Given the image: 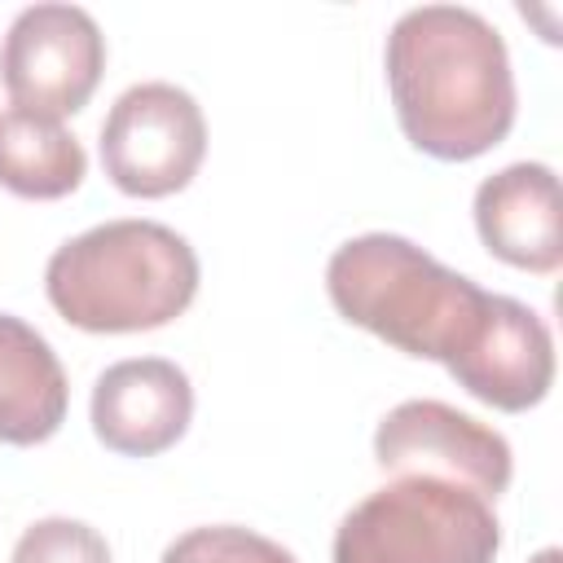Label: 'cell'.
Masks as SVG:
<instances>
[{
  "label": "cell",
  "instance_id": "6da1fadb",
  "mask_svg": "<svg viewBox=\"0 0 563 563\" xmlns=\"http://www.w3.org/2000/svg\"><path fill=\"white\" fill-rule=\"evenodd\" d=\"M383 66L400 132L440 163L488 154L515 123L506 40L466 4L405 9L387 31Z\"/></svg>",
  "mask_w": 563,
  "mask_h": 563
},
{
  "label": "cell",
  "instance_id": "7a4b0ae2",
  "mask_svg": "<svg viewBox=\"0 0 563 563\" xmlns=\"http://www.w3.org/2000/svg\"><path fill=\"white\" fill-rule=\"evenodd\" d=\"M325 290L343 321L444 369L471 352L493 312V290L444 268L400 233L347 238L325 264Z\"/></svg>",
  "mask_w": 563,
  "mask_h": 563
},
{
  "label": "cell",
  "instance_id": "3957f363",
  "mask_svg": "<svg viewBox=\"0 0 563 563\" xmlns=\"http://www.w3.org/2000/svg\"><path fill=\"white\" fill-rule=\"evenodd\" d=\"M44 290L57 317L75 330H158L194 303L198 255L158 220H106L66 238L48 255Z\"/></svg>",
  "mask_w": 563,
  "mask_h": 563
},
{
  "label": "cell",
  "instance_id": "277c9868",
  "mask_svg": "<svg viewBox=\"0 0 563 563\" xmlns=\"http://www.w3.org/2000/svg\"><path fill=\"white\" fill-rule=\"evenodd\" d=\"M501 523L471 488L396 475L334 528V563H493Z\"/></svg>",
  "mask_w": 563,
  "mask_h": 563
},
{
  "label": "cell",
  "instance_id": "5b68a950",
  "mask_svg": "<svg viewBox=\"0 0 563 563\" xmlns=\"http://www.w3.org/2000/svg\"><path fill=\"white\" fill-rule=\"evenodd\" d=\"M207 158V119L202 106L167 84H132L119 92L101 123V167L114 189L132 198L180 194Z\"/></svg>",
  "mask_w": 563,
  "mask_h": 563
},
{
  "label": "cell",
  "instance_id": "8992f818",
  "mask_svg": "<svg viewBox=\"0 0 563 563\" xmlns=\"http://www.w3.org/2000/svg\"><path fill=\"white\" fill-rule=\"evenodd\" d=\"M106 70V35L79 4H26L0 44V84L13 106L62 119L88 106Z\"/></svg>",
  "mask_w": 563,
  "mask_h": 563
},
{
  "label": "cell",
  "instance_id": "52a82bcc",
  "mask_svg": "<svg viewBox=\"0 0 563 563\" xmlns=\"http://www.w3.org/2000/svg\"><path fill=\"white\" fill-rule=\"evenodd\" d=\"M374 462L387 475L444 479L484 501H497L515 475L506 435L444 400H400L387 409L374 431Z\"/></svg>",
  "mask_w": 563,
  "mask_h": 563
},
{
  "label": "cell",
  "instance_id": "ba28073f",
  "mask_svg": "<svg viewBox=\"0 0 563 563\" xmlns=\"http://www.w3.org/2000/svg\"><path fill=\"white\" fill-rule=\"evenodd\" d=\"M88 418L97 440L110 453L154 457L189 431V418H194L189 374L163 356L114 361L92 383Z\"/></svg>",
  "mask_w": 563,
  "mask_h": 563
},
{
  "label": "cell",
  "instance_id": "9c48e42d",
  "mask_svg": "<svg viewBox=\"0 0 563 563\" xmlns=\"http://www.w3.org/2000/svg\"><path fill=\"white\" fill-rule=\"evenodd\" d=\"M449 374L475 400L501 413H523L541 405L545 391L554 387V334L528 303L510 295H493V312L479 339Z\"/></svg>",
  "mask_w": 563,
  "mask_h": 563
},
{
  "label": "cell",
  "instance_id": "30bf717a",
  "mask_svg": "<svg viewBox=\"0 0 563 563\" xmlns=\"http://www.w3.org/2000/svg\"><path fill=\"white\" fill-rule=\"evenodd\" d=\"M479 242L510 268L554 273L563 264L559 176L545 163H510L475 189Z\"/></svg>",
  "mask_w": 563,
  "mask_h": 563
},
{
  "label": "cell",
  "instance_id": "8fae6325",
  "mask_svg": "<svg viewBox=\"0 0 563 563\" xmlns=\"http://www.w3.org/2000/svg\"><path fill=\"white\" fill-rule=\"evenodd\" d=\"M66 369L48 339L22 317L0 312V440L44 444L66 422Z\"/></svg>",
  "mask_w": 563,
  "mask_h": 563
},
{
  "label": "cell",
  "instance_id": "7c38bea8",
  "mask_svg": "<svg viewBox=\"0 0 563 563\" xmlns=\"http://www.w3.org/2000/svg\"><path fill=\"white\" fill-rule=\"evenodd\" d=\"M88 154L62 119L4 106L0 110V185L18 198L53 202L79 189Z\"/></svg>",
  "mask_w": 563,
  "mask_h": 563
},
{
  "label": "cell",
  "instance_id": "4fadbf2b",
  "mask_svg": "<svg viewBox=\"0 0 563 563\" xmlns=\"http://www.w3.org/2000/svg\"><path fill=\"white\" fill-rule=\"evenodd\" d=\"M158 563H299L273 537H260L242 523H207L180 532Z\"/></svg>",
  "mask_w": 563,
  "mask_h": 563
},
{
  "label": "cell",
  "instance_id": "5bb4252c",
  "mask_svg": "<svg viewBox=\"0 0 563 563\" xmlns=\"http://www.w3.org/2000/svg\"><path fill=\"white\" fill-rule=\"evenodd\" d=\"M9 563H114V559H110L106 537L92 523L48 515V519H35L18 537Z\"/></svg>",
  "mask_w": 563,
  "mask_h": 563
},
{
  "label": "cell",
  "instance_id": "9a60e30c",
  "mask_svg": "<svg viewBox=\"0 0 563 563\" xmlns=\"http://www.w3.org/2000/svg\"><path fill=\"white\" fill-rule=\"evenodd\" d=\"M532 563H563V554H559V550H554V545H545V550H541V554H537V559H532Z\"/></svg>",
  "mask_w": 563,
  "mask_h": 563
}]
</instances>
